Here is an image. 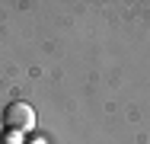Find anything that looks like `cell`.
Wrapping results in <instances>:
<instances>
[{
    "label": "cell",
    "instance_id": "cell-1",
    "mask_svg": "<svg viewBox=\"0 0 150 144\" xmlns=\"http://www.w3.org/2000/svg\"><path fill=\"white\" fill-rule=\"evenodd\" d=\"M3 125H6L10 131H19V135H29L32 128H35V109H32L29 103L16 99V103H10V106L3 109Z\"/></svg>",
    "mask_w": 150,
    "mask_h": 144
}]
</instances>
